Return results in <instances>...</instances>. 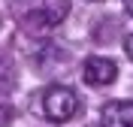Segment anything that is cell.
I'll use <instances>...</instances> for the list:
<instances>
[{
  "instance_id": "obj_1",
  "label": "cell",
  "mask_w": 133,
  "mask_h": 127,
  "mask_svg": "<svg viewBox=\"0 0 133 127\" xmlns=\"http://www.w3.org/2000/svg\"><path fill=\"white\" fill-rule=\"evenodd\" d=\"M79 109H82V100L76 97V91H70L64 85L45 88V94H42V115H45L51 124L70 121L73 115H79Z\"/></svg>"
},
{
  "instance_id": "obj_2",
  "label": "cell",
  "mask_w": 133,
  "mask_h": 127,
  "mask_svg": "<svg viewBox=\"0 0 133 127\" xmlns=\"http://www.w3.org/2000/svg\"><path fill=\"white\" fill-rule=\"evenodd\" d=\"M82 79L94 88H103V85H112L118 79V67L109 58H88L82 67Z\"/></svg>"
},
{
  "instance_id": "obj_3",
  "label": "cell",
  "mask_w": 133,
  "mask_h": 127,
  "mask_svg": "<svg viewBox=\"0 0 133 127\" xmlns=\"http://www.w3.org/2000/svg\"><path fill=\"white\" fill-rule=\"evenodd\" d=\"M103 127H133V100H109L100 109Z\"/></svg>"
},
{
  "instance_id": "obj_4",
  "label": "cell",
  "mask_w": 133,
  "mask_h": 127,
  "mask_svg": "<svg viewBox=\"0 0 133 127\" xmlns=\"http://www.w3.org/2000/svg\"><path fill=\"white\" fill-rule=\"evenodd\" d=\"M39 15H42L45 24H61L70 15V0H45V6H42Z\"/></svg>"
},
{
  "instance_id": "obj_5",
  "label": "cell",
  "mask_w": 133,
  "mask_h": 127,
  "mask_svg": "<svg viewBox=\"0 0 133 127\" xmlns=\"http://www.w3.org/2000/svg\"><path fill=\"white\" fill-rule=\"evenodd\" d=\"M9 124H12V109L0 103V127H9Z\"/></svg>"
},
{
  "instance_id": "obj_6",
  "label": "cell",
  "mask_w": 133,
  "mask_h": 127,
  "mask_svg": "<svg viewBox=\"0 0 133 127\" xmlns=\"http://www.w3.org/2000/svg\"><path fill=\"white\" fill-rule=\"evenodd\" d=\"M124 51H127V58L133 61V34H127V39H124Z\"/></svg>"
},
{
  "instance_id": "obj_7",
  "label": "cell",
  "mask_w": 133,
  "mask_h": 127,
  "mask_svg": "<svg viewBox=\"0 0 133 127\" xmlns=\"http://www.w3.org/2000/svg\"><path fill=\"white\" fill-rule=\"evenodd\" d=\"M124 9H127V15L133 18V0H124Z\"/></svg>"
}]
</instances>
